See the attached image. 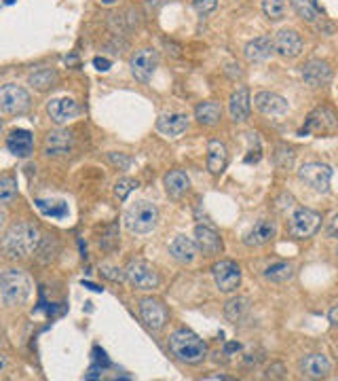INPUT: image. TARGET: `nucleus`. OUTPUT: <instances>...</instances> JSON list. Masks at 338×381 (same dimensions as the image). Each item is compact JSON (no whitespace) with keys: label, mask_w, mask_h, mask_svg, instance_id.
I'll return each instance as SVG.
<instances>
[{"label":"nucleus","mask_w":338,"mask_h":381,"mask_svg":"<svg viewBox=\"0 0 338 381\" xmlns=\"http://www.w3.org/2000/svg\"><path fill=\"white\" fill-rule=\"evenodd\" d=\"M163 185H165V190H168L169 197L178 199L182 195H186L188 189H190V178L184 170H171L169 174H165L163 178Z\"/></svg>","instance_id":"bb28decb"},{"label":"nucleus","mask_w":338,"mask_h":381,"mask_svg":"<svg viewBox=\"0 0 338 381\" xmlns=\"http://www.w3.org/2000/svg\"><path fill=\"white\" fill-rule=\"evenodd\" d=\"M72 151V136L63 129H56L45 140V155L47 157H66Z\"/></svg>","instance_id":"5701e85b"},{"label":"nucleus","mask_w":338,"mask_h":381,"mask_svg":"<svg viewBox=\"0 0 338 381\" xmlns=\"http://www.w3.org/2000/svg\"><path fill=\"white\" fill-rule=\"evenodd\" d=\"M254 106L258 113H262L267 117H283L290 108L287 100L275 91H258L254 96Z\"/></svg>","instance_id":"2eb2a0df"},{"label":"nucleus","mask_w":338,"mask_h":381,"mask_svg":"<svg viewBox=\"0 0 338 381\" xmlns=\"http://www.w3.org/2000/svg\"><path fill=\"white\" fill-rule=\"evenodd\" d=\"M193 6L199 15H210L212 11H216L218 0H193Z\"/></svg>","instance_id":"79ce46f5"},{"label":"nucleus","mask_w":338,"mask_h":381,"mask_svg":"<svg viewBox=\"0 0 338 381\" xmlns=\"http://www.w3.org/2000/svg\"><path fill=\"white\" fill-rule=\"evenodd\" d=\"M247 312H250V299L247 297H232V299L226 301L225 316L228 322H232V324L241 322L243 318L247 316Z\"/></svg>","instance_id":"7c9ffc66"},{"label":"nucleus","mask_w":338,"mask_h":381,"mask_svg":"<svg viewBox=\"0 0 338 381\" xmlns=\"http://www.w3.org/2000/svg\"><path fill=\"white\" fill-rule=\"evenodd\" d=\"M292 6H294V11L298 13L300 19H304V21H309V24H317L319 15H317L315 6H313L309 0H292Z\"/></svg>","instance_id":"72a5a7b5"},{"label":"nucleus","mask_w":338,"mask_h":381,"mask_svg":"<svg viewBox=\"0 0 338 381\" xmlns=\"http://www.w3.org/2000/svg\"><path fill=\"white\" fill-rule=\"evenodd\" d=\"M129 68H131V74L135 76V81L148 83L159 68V51L150 49V47L138 49L129 60Z\"/></svg>","instance_id":"1a4fd4ad"},{"label":"nucleus","mask_w":338,"mask_h":381,"mask_svg":"<svg viewBox=\"0 0 338 381\" xmlns=\"http://www.w3.org/2000/svg\"><path fill=\"white\" fill-rule=\"evenodd\" d=\"M287 2L285 0H262V11L271 21H280L285 17Z\"/></svg>","instance_id":"f704fd0d"},{"label":"nucleus","mask_w":338,"mask_h":381,"mask_svg":"<svg viewBox=\"0 0 338 381\" xmlns=\"http://www.w3.org/2000/svg\"><path fill=\"white\" fill-rule=\"evenodd\" d=\"M93 64H96V68H98V70H102V72H106V70L111 68V62H108V60H102V58H96Z\"/></svg>","instance_id":"37998d69"},{"label":"nucleus","mask_w":338,"mask_h":381,"mask_svg":"<svg viewBox=\"0 0 338 381\" xmlns=\"http://www.w3.org/2000/svg\"><path fill=\"white\" fill-rule=\"evenodd\" d=\"M32 293L30 278L19 269H6L0 275V295L6 305H24Z\"/></svg>","instance_id":"20e7f679"},{"label":"nucleus","mask_w":338,"mask_h":381,"mask_svg":"<svg viewBox=\"0 0 338 381\" xmlns=\"http://www.w3.org/2000/svg\"><path fill=\"white\" fill-rule=\"evenodd\" d=\"M39 210L45 216H53V218H63L68 214V205L63 201H47V199H36Z\"/></svg>","instance_id":"473e14b6"},{"label":"nucleus","mask_w":338,"mask_h":381,"mask_svg":"<svg viewBox=\"0 0 338 381\" xmlns=\"http://www.w3.org/2000/svg\"><path fill=\"white\" fill-rule=\"evenodd\" d=\"M125 225L131 233L135 235H146L157 229L159 225V208L153 201H135L127 214H125Z\"/></svg>","instance_id":"7ed1b4c3"},{"label":"nucleus","mask_w":338,"mask_h":381,"mask_svg":"<svg viewBox=\"0 0 338 381\" xmlns=\"http://www.w3.org/2000/svg\"><path fill=\"white\" fill-rule=\"evenodd\" d=\"M41 242V231L32 223H15L6 229L2 238V250L9 258L32 256Z\"/></svg>","instance_id":"f257e3e1"},{"label":"nucleus","mask_w":338,"mask_h":381,"mask_svg":"<svg viewBox=\"0 0 338 381\" xmlns=\"http://www.w3.org/2000/svg\"><path fill=\"white\" fill-rule=\"evenodd\" d=\"M30 93L15 83L0 85V111L6 115H24L30 108Z\"/></svg>","instance_id":"6e6552de"},{"label":"nucleus","mask_w":338,"mask_h":381,"mask_svg":"<svg viewBox=\"0 0 338 381\" xmlns=\"http://www.w3.org/2000/svg\"><path fill=\"white\" fill-rule=\"evenodd\" d=\"M243 54H245L247 62L252 64L267 62V60H271L273 54H275L273 39H271V36H258V39H254V41H250V43L245 45Z\"/></svg>","instance_id":"4be33fe9"},{"label":"nucleus","mask_w":338,"mask_h":381,"mask_svg":"<svg viewBox=\"0 0 338 381\" xmlns=\"http://www.w3.org/2000/svg\"><path fill=\"white\" fill-rule=\"evenodd\" d=\"M59 253V242H57L53 235H41V242L34 250V256L41 260V263H51Z\"/></svg>","instance_id":"2f4dec72"},{"label":"nucleus","mask_w":338,"mask_h":381,"mask_svg":"<svg viewBox=\"0 0 338 381\" xmlns=\"http://www.w3.org/2000/svg\"><path fill=\"white\" fill-rule=\"evenodd\" d=\"M328 235H330V238H337V216H332V220H330V227H328Z\"/></svg>","instance_id":"a18cd8bd"},{"label":"nucleus","mask_w":338,"mask_h":381,"mask_svg":"<svg viewBox=\"0 0 338 381\" xmlns=\"http://www.w3.org/2000/svg\"><path fill=\"white\" fill-rule=\"evenodd\" d=\"M193 242L197 246V253L205 254V256H216V254L222 253L220 235L208 225H197L195 227V240Z\"/></svg>","instance_id":"a211bd4d"},{"label":"nucleus","mask_w":338,"mask_h":381,"mask_svg":"<svg viewBox=\"0 0 338 381\" xmlns=\"http://www.w3.org/2000/svg\"><path fill=\"white\" fill-rule=\"evenodd\" d=\"M300 373L309 380H326L332 373V362L326 354H307L300 360Z\"/></svg>","instance_id":"dca6fc26"},{"label":"nucleus","mask_w":338,"mask_h":381,"mask_svg":"<svg viewBox=\"0 0 338 381\" xmlns=\"http://www.w3.org/2000/svg\"><path fill=\"white\" fill-rule=\"evenodd\" d=\"M0 131H2V119H0Z\"/></svg>","instance_id":"3c124183"},{"label":"nucleus","mask_w":338,"mask_h":381,"mask_svg":"<svg viewBox=\"0 0 338 381\" xmlns=\"http://www.w3.org/2000/svg\"><path fill=\"white\" fill-rule=\"evenodd\" d=\"M100 2H102V4H106V6H111V4H114L116 0H100Z\"/></svg>","instance_id":"8fccbe9b"},{"label":"nucleus","mask_w":338,"mask_h":381,"mask_svg":"<svg viewBox=\"0 0 338 381\" xmlns=\"http://www.w3.org/2000/svg\"><path fill=\"white\" fill-rule=\"evenodd\" d=\"M250 111H252L250 89H247V87H239V89H235L232 96H230V100H228V113H230V119L237 121V123H243V121H247Z\"/></svg>","instance_id":"6ab92c4d"},{"label":"nucleus","mask_w":338,"mask_h":381,"mask_svg":"<svg viewBox=\"0 0 338 381\" xmlns=\"http://www.w3.org/2000/svg\"><path fill=\"white\" fill-rule=\"evenodd\" d=\"M328 320H330V324H332V326H337L338 322V308L337 305H332V310H330V316H328Z\"/></svg>","instance_id":"c03bdc74"},{"label":"nucleus","mask_w":338,"mask_h":381,"mask_svg":"<svg viewBox=\"0 0 338 381\" xmlns=\"http://www.w3.org/2000/svg\"><path fill=\"white\" fill-rule=\"evenodd\" d=\"M277 235V225L271 218H260L256 220L243 235V244L250 248H260L265 244H269L273 238Z\"/></svg>","instance_id":"9b49d317"},{"label":"nucleus","mask_w":338,"mask_h":381,"mask_svg":"<svg viewBox=\"0 0 338 381\" xmlns=\"http://www.w3.org/2000/svg\"><path fill=\"white\" fill-rule=\"evenodd\" d=\"M4 369H6V356H4V354H0V373H2Z\"/></svg>","instance_id":"49530a36"},{"label":"nucleus","mask_w":338,"mask_h":381,"mask_svg":"<svg viewBox=\"0 0 338 381\" xmlns=\"http://www.w3.org/2000/svg\"><path fill=\"white\" fill-rule=\"evenodd\" d=\"M15 193H17V183H15V178H11V176H0V203H9V201H13Z\"/></svg>","instance_id":"e433bc0d"},{"label":"nucleus","mask_w":338,"mask_h":381,"mask_svg":"<svg viewBox=\"0 0 338 381\" xmlns=\"http://www.w3.org/2000/svg\"><path fill=\"white\" fill-rule=\"evenodd\" d=\"M140 316L150 330H161L169 320L168 308L159 299H153V297L140 301Z\"/></svg>","instance_id":"4468645a"},{"label":"nucleus","mask_w":338,"mask_h":381,"mask_svg":"<svg viewBox=\"0 0 338 381\" xmlns=\"http://www.w3.org/2000/svg\"><path fill=\"white\" fill-rule=\"evenodd\" d=\"M102 275H104L106 280L114 282V284L125 282V269H118V267H114V265H104V267H102Z\"/></svg>","instance_id":"58836bf2"},{"label":"nucleus","mask_w":338,"mask_h":381,"mask_svg":"<svg viewBox=\"0 0 338 381\" xmlns=\"http://www.w3.org/2000/svg\"><path fill=\"white\" fill-rule=\"evenodd\" d=\"M214 282L220 293H235L241 284V267L235 260H220L212 269Z\"/></svg>","instance_id":"9d476101"},{"label":"nucleus","mask_w":338,"mask_h":381,"mask_svg":"<svg viewBox=\"0 0 338 381\" xmlns=\"http://www.w3.org/2000/svg\"><path fill=\"white\" fill-rule=\"evenodd\" d=\"M188 129V115L184 113H163L157 119V131L168 138H180Z\"/></svg>","instance_id":"aec40b11"},{"label":"nucleus","mask_w":338,"mask_h":381,"mask_svg":"<svg viewBox=\"0 0 338 381\" xmlns=\"http://www.w3.org/2000/svg\"><path fill=\"white\" fill-rule=\"evenodd\" d=\"M262 377L265 380H285L287 377V369L283 367L282 362H273L271 367H267Z\"/></svg>","instance_id":"ea45409f"},{"label":"nucleus","mask_w":338,"mask_h":381,"mask_svg":"<svg viewBox=\"0 0 338 381\" xmlns=\"http://www.w3.org/2000/svg\"><path fill=\"white\" fill-rule=\"evenodd\" d=\"M226 161H228V151H226L225 142L212 140L208 144V170H210V174L220 176L225 172Z\"/></svg>","instance_id":"b1692460"},{"label":"nucleus","mask_w":338,"mask_h":381,"mask_svg":"<svg viewBox=\"0 0 338 381\" xmlns=\"http://www.w3.org/2000/svg\"><path fill=\"white\" fill-rule=\"evenodd\" d=\"M332 176H334V170L328 163H319V161H309V163L300 166V170H298V178L317 193L330 190Z\"/></svg>","instance_id":"0eeeda50"},{"label":"nucleus","mask_w":338,"mask_h":381,"mask_svg":"<svg viewBox=\"0 0 338 381\" xmlns=\"http://www.w3.org/2000/svg\"><path fill=\"white\" fill-rule=\"evenodd\" d=\"M205 380H222V381H228L230 377H226V375H212V377H205Z\"/></svg>","instance_id":"de8ad7c7"},{"label":"nucleus","mask_w":338,"mask_h":381,"mask_svg":"<svg viewBox=\"0 0 338 381\" xmlns=\"http://www.w3.org/2000/svg\"><path fill=\"white\" fill-rule=\"evenodd\" d=\"M125 280L138 288V290H153L159 286V273L157 269L144 260V258H133L129 260V265L125 267Z\"/></svg>","instance_id":"423d86ee"},{"label":"nucleus","mask_w":338,"mask_h":381,"mask_svg":"<svg viewBox=\"0 0 338 381\" xmlns=\"http://www.w3.org/2000/svg\"><path fill=\"white\" fill-rule=\"evenodd\" d=\"M47 113H49V119L56 126H66L81 115V106L72 98H53L47 104Z\"/></svg>","instance_id":"f8f14e48"},{"label":"nucleus","mask_w":338,"mask_h":381,"mask_svg":"<svg viewBox=\"0 0 338 381\" xmlns=\"http://www.w3.org/2000/svg\"><path fill=\"white\" fill-rule=\"evenodd\" d=\"M138 187V183L133 181V178H118L116 181V185H114V195L118 197V199H127V195L131 193V190Z\"/></svg>","instance_id":"4c0bfd02"},{"label":"nucleus","mask_w":338,"mask_h":381,"mask_svg":"<svg viewBox=\"0 0 338 381\" xmlns=\"http://www.w3.org/2000/svg\"><path fill=\"white\" fill-rule=\"evenodd\" d=\"M337 129V119L328 108L315 111L309 121H307V131H315V133H326V131H334Z\"/></svg>","instance_id":"c85d7f7f"},{"label":"nucleus","mask_w":338,"mask_h":381,"mask_svg":"<svg viewBox=\"0 0 338 381\" xmlns=\"http://www.w3.org/2000/svg\"><path fill=\"white\" fill-rule=\"evenodd\" d=\"M4 220H6V212H4V210L0 208V227L4 225Z\"/></svg>","instance_id":"09e8293b"},{"label":"nucleus","mask_w":338,"mask_h":381,"mask_svg":"<svg viewBox=\"0 0 338 381\" xmlns=\"http://www.w3.org/2000/svg\"><path fill=\"white\" fill-rule=\"evenodd\" d=\"M59 81V74H57L56 68H49V66H41L36 70H32L28 74V83L36 89V91H49L53 89Z\"/></svg>","instance_id":"393cba45"},{"label":"nucleus","mask_w":338,"mask_h":381,"mask_svg":"<svg viewBox=\"0 0 338 381\" xmlns=\"http://www.w3.org/2000/svg\"><path fill=\"white\" fill-rule=\"evenodd\" d=\"M100 246L102 250L106 253H114L118 248V225H108L102 233V240H100Z\"/></svg>","instance_id":"c9c22d12"},{"label":"nucleus","mask_w":338,"mask_h":381,"mask_svg":"<svg viewBox=\"0 0 338 381\" xmlns=\"http://www.w3.org/2000/svg\"><path fill=\"white\" fill-rule=\"evenodd\" d=\"M169 254L173 256V260L182 263V265H188L195 260L197 256V246L190 238L186 235H178L171 244H169Z\"/></svg>","instance_id":"a878e982"},{"label":"nucleus","mask_w":338,"mask_h":381,"mask_svg":"<svg viewBox=\"0 0 338 381\" xmlns=\"http://www.w3.org/2000/svg\"><path fill=\"white\" fill-rule=\"evenodd\" d=\"M273 47H275V54H280L282 58L287 60H294L302 54V39L296 30H280L277 36L273 39Z\"/></svg>","instance_id":"f3484780"},{"label":"nucleus","mask_w":338,"mask_h":381,"mask_svg":"<svg viewBox=\"0 0 338 381\" xmlns=\"http://www.w3.org/2000/svg\"><path fill=\"white\" fill-rule=\"evenodd\" d=\"M195 119L201 123V126H218L220 119H222V106L214 100H208V102H201L197 108H195Z\"/></svg>","instance_id":"cd10ccee"},{"label":"nucleus","mask_w":338,"mask_h":381,"mask_svg":"<svg viewBox=\"0 0 338 381\" xmlns=\"http://www.w3.org/2000/svg\"><path fill=\"white\" fill-rule=\"evenodd\" d=\"M108 161L118 170H127L131 166V157L127 153H108Z\"/></svg>","instance_id":"a19ab883"},{"label":"nucleus","mask_w":338,"mask_h":381,"mask_svg":"<svg viewBox=\"0 0 338 381\" xmlns=\"http://www.w3.org/2000/svg\"><path fill=\"white\" fill-rule=\"evenodd\" d=\"M322 223H324V218L319 212H315L311 208H298L287 218V231L292 238L307 240V238H313L322 229Z\"/></svg>","instance_id":"39448f33"},{"label":"nucleus","mask_w":338,"mask_h":381,"mask_svg":"<svg viewBox=\"0 0 338 381\" xmlns=\"http://www.w3.org/2000/svg\"><path fill=\"white\" fill-rule=\"evenodd\" d=\"M169 352L186 365H199L208 356V345L197 332L178 328L169 335Z\"/></svg>","instance_id":"f03ea898"},{"label":"nucleus","mask_w":338,"mask_h":381,"mask_svg":"<svg viewBox=\"0 0 338 381\" xmlns=\"http://www.w3.org/2000/svg\"><path fill=\"white\" fill-rule=\"evenodd\" d=\"M300 76L313 89L326 87L332 81V68H330V64L324 62V60H309V62L302 64Z\"/></svg>","instance_id":"ddd939ff"},{"label":"nucleus","mask_w":338,"mask_h":381,"mask_svg":"<svg viewBox=\"0 0 338 381\" xmlns=\"http://www.w3.org/2000/svg\"><path fill=\"white\" fill-rule=\"evenodd\" d=\"M265 278L269 282H275V284H285L294 278V265L287 263V260H277V263H271L267 269H265Z\"/></svg>","instance_id":"c756f323"},{"label":"nucleus","mask_w":338,"mask_h":381,"mask_svg":"<svg viewBox=\"0 0 338 381\" xmlns=\"http://www.w3.org/2000/svg\"><path fill=\"white\" fill-rule=\"evenodd\" d=\"M6 148L15 157H30L34 151V136L28 129H15L6 138Z\"/></svg>","instance_id":"412c9836"}]
</instances>
